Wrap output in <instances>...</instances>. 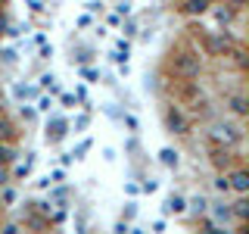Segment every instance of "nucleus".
<instances>
[{
  "instance_id": "c85d7f7f",
  "label": "nucleus",
  "mask_w": 249,
  "mask_h": 234,
  "mask_svg": "<svg viewBox=\"0 0 249 234\" xmlns=\"http://www.w3.org/2000/svg\"><path fill=\"white\" fill-rule=\"evenodd\" d=\"M28 169H31V162H25V166H19V169H16V175H19V178H25V175H28Z\"/></svg>"
},
{
  "instance_id": "7c9ffc66",
  "label": "nucleus",
  "mask_w": 249,
  "mask_h": 234,
  "mask_svg": "<svg viewBox=\"0 0 249 234\" xmlns=\"http://www.w3.org/2000/svg\"><path fill=\"white\" fill-rule=\"evenodd\" d=\"M3 31H6V19H3V16H0V35H3Z\"/></svg>"
},
{
  "instance_id": "cd10ccee",
  "label": "nucleus",
  "mask_w": 249,
  "mask_h": 234,
  "mask_svg": "<svg viewBox=\"0 0 249 234\" xmlns=\"http://www.w3.org/2000/svg\"><path fill=\"white\" fill-rule=\"evenodd\" d=\"M41 88H53V75H41Z\"/></svg>"
},
{
  "instance_id": "423d86ee",
  "label": "nucleus",
  "mask_w": 249,
  "mask_h": 234,
  "mask_svg": "<svg viewBox=\"0 0 249 234\" xmlns=\"http://www.w3.org/2000/svg\"><path fill=\"white\" fill-rule=\"evenodd\" d=\"M209 213H212V218H215V222H221V225H231L233 222L231 203H215V206H209Z\"/></svg>"
},
{
  "instance_id": "2f4dec72",
  "label": "nucleus",
  "mask_w": 249,
  "mask_h": 234,
  "mask_svg": "<svg viewBox=\"0 0 249 234\" xmlns=\"http://www.w3.org/2000/svg\"><path fill=\"white\" fill-rule=\"evenodd\" d=\"M228 3H231V6H243L246 0H228Z\"/></svg>"
},
{
  "instance_id": "4be33fe9",
  "label": "nucleus",
  "mask_w": 249,
  "mask_h": 234,
  "mask_svg": "<svg viewBox=\"0 0 249 234\" xmlns=\"http://www.w3.org/2000/svg\"><path fill=\"white\" fill-rule=\"evenodd\" d=\"M10 184V172H6V166H0V187Z\"/></svg>"
},
{
  "instance_id": "bb28decb",
  "label": "nucleus",
  "mask_w": 249,
  "mask_h": 234,
  "mask_svg": "<svg viewBox=\"0 0 249 234\" xmlns=\"http://www.w3.org/2000/svg\"><path fill=\"white\" fill-rule=\"evenodd\" d=\"M124 125H128L131 131H137V119H134V116H124Z\"/></svg>"
},
{
  "instance_id": "6e6552de",
  "label": "nucleus",
  "mask_w": 249,
  "mask_h": 234,
  "mask_svg": "<svg viewBox=\"0 0 249 234\" xmlns=\"http://www.w3.org/2000/svg\"><path fill=\"white\" fill-rule=\"evenodd\" d=\"M184 16H202L209 10V0H184Z\"/></svg>"
},
{
  "instance_id": "39448f33",
  "label": "nucleus",
  "mask_w": 249,
  "mask_h": 234,
  "mask_svg": "<svg viewBox=\"0 0 249 234\" xmlns=\"http://www.w3.org/2000/svg\"><path fill=\"white\" fill-rule=\"evenodd\" d=\"M66 131H69V122L66 119H53V122H47V140H62L66 137Z\"/></svg>"
},
{
  "instance_id": "6ab92c4d",
  "label": "nucleus",
  "mask_w": 249,
  "mask_h": 234,
  "mask_svg": "<svg viewBox=\"0 0 249 234\" xmlns=\"http://www.w3.org/2000/svg\"><path fill=\"white\" fill-rule=\"evenodd\" d=\"M115 13H119V16H131V3H128V0H122V3L115 6Z\"/></svg>"
},
{
  "instance_id": "f3484780",
  "label": "nucleus",
  "mask_w": 249,
  "mask_h": 234,
  "mask_svg": "<svg viewBox=\"0 0 249 234\" xmlns=\"http://www.w3.org/2000/svg\"><path fill=\"white\" fill-rule=\"evenodd\" d=\"M215 191H221V194H228L231 191V184H228V175H215Z\"/></svg>"
},
{
  "instance_id": "b1692460",
  "label": "nucleus",
  "mask_w": 249,
  "mask_h": 234,
  "mask_svg": "<svg viewBox=\"0 0 249 234\" xmlns=\"http://www.w3.org/2000/svg\"><path fill=\"white\" fill-rule=\"evenodd\" d=\"M3 203H6V206H13V203H16V191H3Z\"/></svg>"
},
{
  "instance_id": "412c9836",
  "label": "nucleus",
  "mask_w": 249,
  "mask_h": 234,
  "mask_svg": "<svg viewBox=\"0 0 249 234\" xmlns=\"http://www.w3.org/2000/svg\"><path fill=\"white\" fill-rule=\"evenodd\" d=\"M50 106H53V100H50V97H41V103H37V109H41V113H50Z\"/></svg>"
},
{
  "instance_id": "a211bd4d",
  "label": "nucleus",
  "mask_w": 249,
  "mask_h": 234,
  "mask_svg": "<svg viewBox=\"0 0 249 234\" xmlns=\"http://www.w3.org/2000/svg\"><path fill=\"white\" fill-rule=\"evenodd\" d=\"M209 47H212V50H228V38H212Z\"/></svg>"
},
{
  "instance_id": "9b49d317",
  "label": "nucleus",
  "mask_w": 249,
  "mask_h": 234,
  "mask_svg": "<svg viewBox=\"0 0 249 234\" xmlns=\"http://www.w3.org/2000/svg\"><path fill=\"white\" fill-rule=\"evenodd\" d=\"M231 209H233V218H237V222H246V218H249V203L246 200L231 203Z\"/></svg>"
},
{
  "instance_id": "f8f14e48",
  "label": "nucleus",
  "mask_w": 249,
  "mask_h": 234,
  "mask_svg": "<svg viewBox=\"0 0 249 234\" xmlns=\"http://www.w3.org/2000/svg\"><path fill=\"white\" fill-rule=\"evenodd\" d=\"M13 159H16V150H13V147L3 140V144H0V166H10Z\"/></svg>"
},
{
  "instance_id": "dca6fc26",
  "label": "nucleus",
  "mask_w": 249,
  "mask_h": 234,
  "mask_svg": "<svg viewBox=\"0 0 249 234\" xmlns=\"http://www.w3.org/2000/svg\"><path fill=\"white\" fill-rule=\"evenodd\" d=\"M215 19L221 22V25H224V22H231V19H233V6H224V10H215Z\"/></svg>"
},
{
  "instance_id": "20e7f679",
  "label": "nucleus",
  "mask_w": 249,
  "mask_h": 234,
  "mask_svg": "<svg viewBox=\"0 0 249 234\" xmlns=\"http://www.w3.org/2000/svg\"><path fill=\"white\" fill-rule=\"evenodd\" d=\"M165 125H168L171 135H187V128H190V125H187V119H184L181 113H178L175 106H171L168 113H165Z\"/></svg>"
},
{
  "instance_id": "7ed1b4c3",
  "label": "nucleus",
  "mask_w": 249,
  "mask_h": 234,
  "mask_svg": "<svg viewBox=\"0 0 249 234\" xmlns=\"http://www.w3.org/2000/svg\"><path fill=\"white\" fill-rule=\"evenodd\" d=\"M228 184H231V191H237L240 197H246V194H249V172L246 169L231 172V175H228Z\"/></svg>"
},
{
  "instance_id": "0eeeda50",
  "label": "nucleus",
  "mask_w": 249,
  "mask_h": 234,
  "mask_svg": "<svg viewBox=\"0 0 249 234\" xmlns=\"http://www.w3.org/2000/svg\"><path fill=\"white\" fill-rule=\"evenodd\" d=\"M159 162H162L165 169H178V162H181V153L171 150V147H162V150H159Z\"/></svg>"
},
{
  "instance_id": "a878e982",
  "label": "nucleus",
  "mask_w": 249,
  "mask_h": 234,
  "mask_svg": "<svg viewBox=\"0 0 249 234\" xmlns=\"http://www.w3.org/2000/svg\"><path fill=\"white\" fill-rule=\"evenodd\" d=\"M88 10H90V13H100V10H103V3H100V0H90Z\"/></svg>"
},
{
  "instance_id": "473e14b6",
  "label": "nucleus",
  "mask_w": 249,
  "mask_h": 234,
  "mask_svg": "<svg viewBox=\"0 0 249 234\" xmlns=\"http://www.w3.org/2000/svg\"><path fill=\"white\" fill-rule=\"evenodd\" d=\"M0 209H3V206H0Z\"/></svg>"
},
{
  "instance_id": "1a4fd4ad",
  "label": "nucleus",
  "mask_w": 249,
  "mask_h": 234,
  "mask_svg": "<svg viewBox=\"0 0 249 234\" xmlns=\"http://www.w3.org/2000/svg\"><path fill=\"white\" fill-rule=\"evenodd\" d=\"M165 213L184 215V213H187V200L181 197V194H171V197H168V203H165Z\"/></svg>"
},
{
  "instance_id": "4468645a",
  "label": "nucleus",
  "mask_w": 249,
  "mask_h": 234,
  "mask_svg": "<svg viewBox=\"0 0 249 234\" xmlns=\"http://www.w3.org/2000/svg\"><path fill=\"white\" fill-rule=\"evenodd\" d=\"M212 159H215V166H218V169H224V166H228V162H231V153H228V147H218Z\"/></svg>"
},
{
  "instance_id": "c756f323",
  "label": "nucleus",
  "mask_w": 249,
  "mask_h": 234,
  "mask_svg": "<svg viewBox=\"0 0 249 234\" xmlns=\"http://www.w3.org/2000/svg\"><path fill=\"white\" fill-rule=\"evenodd\" d=\"M22 116H25V119L31 122V119H35V109H31V106H22Z\"/></svg>"
},
{
  "instance_id": "393cba45",
  "label": "nucleus",
  "mask_w": 249,
  "mask_h": 234,
  "mask_svg": "<svg viewBox=\"0 0 249 234\" xmlns=\"http://www.w3.org/2000/svg\"><path fill=\"white\" fill-rule=\"evenodd\" d=\"M156 187H159V184H156V181H143V187H140V191H143V194H153Z\"/></svg>"
},
{
  "instance_id": "aec40b11",
  "label": "nucleus",
  "mask_w": 249,
  "mask_h": 234,
  "mask_svg": "<svg viewBox=\"0 0 249 234\" xmlns=\"http://www.w3.org/2000/svg\"><path fill=\"white\" fill-rule=\"evenodd\" d=\"M0 57H3V62H6V66H16V50H3Z\"/></svg>"
},
{
  "instance_id": "2eb2a0df",
  "label": "nucleus",
  "mask_w": 249,
  "mask_h": 234,
  "mask_svg": "<svg viewBox=\"0 0 249 234\" xmlns=\"http://www.w3.org/2000/svg\"><path fill=\"white\" fill-rule=\"evenodd\" d=\"M13 135H16V131H13L10 119H6V116H0V140H10Z\"/></svg>"
},
{
  "instance_id": "f03ea898",
  "label": "nucleus",
  "mask_w": 249,
  "mask_h": 234,
  "mask_svg": "<svg viewBox=\"0 0 249 234\" xmlns=\"http://www.w3.org/2000/svg\"><path fill=\"white\" fill-rule=\"evenodd\" d=\"M209 137H212V144H218V147H233L240 137H243V131H240L233 122H215L212 131H209Z\"/></svg>"
},
{
  "instance_id": "9d476101",
  "label": "nucleus",
  "mask_w": 249,
  "mask_h": 234,
  "mask_svg": "<svg viewBox=\"0 0 249 234\" xmlns=\"http://www.w3.org/2000/svg\"><path fill=\"white\" fill-rule=\"evenodd\" d=\"M228 106H231V113H233V116H246V113H249V100H246V97H240V94H237V97H231V103H228Z\"/></svg>"
},
{
  "instance_id": "ddd939ff",
  "label": "nucleus",
  "mask_w": 249,
  "mask_h": 234,
  "mask_svg": "<svg viewBox=\"0 0 249 234\" xmlns=\"http://www.w3.org/2000/svg\"><path fill=\"white\" fill-rule=\"evenodd\" d=\"M190 209H193L196 215H206V213H209V200H206V197H193V200H190Z\"/></svg>"
},
{
  "instance_id": "5701e85b",
  "label": "nucleus",
  "mask_w": 249,
  "mask_h": 234,
  "mask_svg": "<svg viewBox=\"0 0 249 234\" xmlns=\"http://www.w3.org/2000/svg\"><path fill=\"white\" fill-rule=\"evenodd\" d=\"M115 47H119V53H124V57H128V53H131V44H128V41H124V38H122V41H119V44H115Z\"/></svg>"
},
{
  "instance_id": "f257e3e1",
  "label": "nucleus",
  "mask_w": 249,
  "mask_h": 234,
  "mask_svg": "<svg viewBox=\"0 0 249 234\" xmlns=\"http://www.w3.org/2000/svg\"><path fill=\"white\" fill-rule=\"evenodd\" d=\"M202 72V57L199 53H190V50H184V53H178L175 57V75L178 78H196Z\"/></svg>"
}]
</instances>
